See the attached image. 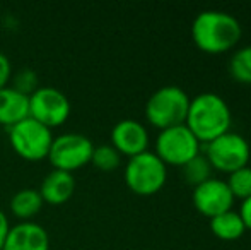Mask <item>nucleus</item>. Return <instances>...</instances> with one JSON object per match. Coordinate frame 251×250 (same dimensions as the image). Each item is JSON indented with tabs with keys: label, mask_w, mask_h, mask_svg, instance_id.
I'll return each mask as SVG.
<instances>
[{
	"label": "nucleus",
	"mask_w": 251,
	"mask_h": 250,
	"mask_svg": "<svg viewBox=\"0 0 251 250\" xmlns=\"http://www.w3.org/2000/svg\"><path fill=\"white\" fill-rule=\"evenodd\" d=\"M29 117V96L12 86L0 89V125L12 127Z\"/></svg>",
	"instance_id": "14"
},
{
	"label": "nucleus",
	"mask_w": 251,
	"mask_h": 250,
	"mask_svg": "<svg viewBox=\"0 0 251 250\" xmlns=\"http://www.w3.org/2000/svg\"><path fill=\"white\" fill-rule=\"evenodd\" d=\"M210 230L221 240H238L243 237L246 226L243 223L241 216H239L238 211L229 209L226 213H221L217 216L210 218Z\"/></svg>",
	"instance_id": "15"
},
{
	"label": "nucleus",
	"mask_w": 251,
	"mask_h": 250,
	"mask_svg": "<svg viewBox=\"0 0 251 250\" xmlns=\"http://www.w3.org/2000/svg\"><path fill=\"white\" fill-rule=\"evenodd\" d=\"M168 168L154 151H144L128 158L125 165V184L137 195H154L166 184Z\"/></svg>",
	"instance_id": "4"
},
{
	"label": "nucleus",
	"mask_w": 251,
	"mask_h": 250,
	"mask_svg": "<svg viewBox=\"0 0 251 250\" xmlns=\"http://www.w3.org/2000/svg\"><path fill=\"white\" fill-rule=\"evenodd\" d=\"M2 250H50V237L41 224L21 221L9 228Z\"/></svg>",
	"instance_id": "12"
},
{
	"label": "nucleus",
	"mask_w": 251,
	"mask_h": 250,
	"mask_svg": "<svg viewBox=\"0 0 251 250\" xmlns=\"http://www.w3.org/2000/svg\"><path fill=\"white\" fill-rule=\"evenodd\" d=\"M181 173L188 184H192L193 187L203 184L205 180L212 178V165L207 160L205 154L199 153L197 156H193L190 161H186L181 167Z\"/></svg>",
	"instance_id": "17"
},
{
	"label": "nucleus",
	"mask_w": 251,
	"mask_h": 250,
	"mask_svg": "<svg viewBox=\"0 0 251 250\" xmlns=\"http://www.w3.org/2000/svg\"><path fill=\"white\" fill-rule=\"evenodd\" d=\"M9 228H10L9 220H7L5 213L0 209V250H2V245H3V242H5L7 233H9Z\"/></svg>",
	"instance_id": "24"
},
{
	"label": "nucleus",
	"mask_w": 251,
	"mask_h": 250,
	"mask_svg": "<svg viewBox=\"0 0 251 250\" xmlns=\"http://www.w3.org/2000/svg\"><path fill=\"white\" fill-rule=\"evenodd\" d=\"M10 77H12V65H10V60L5 54L0 52V89L9 84Z\"/></svg>",
	"instance_id": "22"
},
{
	"label": "nucleus",
	"mask_w": 251,
	"mask_h": 250,
	"mask_svg": "<svg viewBox=\"0 0 251 250\" xmlns=\"http://www.w3.org/2000/svg\"><path fill=\"white\" fill-rule=\"evenodd\" d=\"M192 199L197 211H200L208 218H214L217 214L232 209V204H234V195L231 194L226 180L214 177L197 185L193 189Z\"/></svg>",
	"instance_id": "10"
},
{
	"label": "nucleus",
	"mask_w": 251,
	"mask_h": 250,
	"mask_svg": "<svg viewBox=\"0 0 251 250\" xmlns=\"http://www.w3.org/2000/svg\"><path fill=\"white\" fill-rule=\"evenodd\" d=\"M9 142L21 158L27 161H41L48 158L53 134L47 125L27 117L9 127Z\"/></svg>",
	"instance_id": "5"
},
{
	"label": "nucleus",
	"mask_w": 251,
	"mask_h": 250,
	"mask_svg": "<svg viewBox=\"0 0 251 250\" xmlns=\"http://www.w3.org/2000/svg\"><path fill=\"white\" fill-rule=\"evenodd\" d=\"M36 83H38L36 74H34L33 70H29V69H24L16 76V83H14L12 87L19 91V93L29 96V94H33L34 91L38 89Z\"/></svg>",
	"instance_id": "21"
},
{
	"label": "nucleus",
	"mask_w": 251,
	"mask_h": 250,
	"mask_svg": "<svg viewBox=\"0 0 251 250\" xmlns=\"http://www.w3.org/2000/svg\"><path fill=\"white\" fill-rule=\"evenodd\" d=\"M238 213H239V216H241L245 226L251 230V197H248V199L243 200V202H241V209H239Z\"/></svg>",
	"instance_id": "23"
},
{
	"label": "nucleus",
	"mask_w": 251,
	"mask_h": 250,
	"mask_svg": "<svg viewBox=\"0 0 251 250\" xmlns=\"http://www.w3.org/2000/svg\"><path fill=\"white\" fill-rule=\"evenodd\" d=\"M229 72L238 83L251 84V45L241 47L229 60Z\"/></svg>",
	"instance_id": "18"
},
{
	"label": "nucleus",
	"mask_w": 251,
	"mask_h": 250,
	"mask_svg": "<svg viewBox=\"0 0 251 250\" xmlns=\"http://www.w3.org/2000/svg\"><path fill=\"white\" fill-rule=\"evenodd\" d=\"M75 190V180L72 173H67L62 170H51L41 182L40 192L43 202H48L51 206H60L65 204Z\"/></svg>",
	"instance_id": "13"
},
{
	"label": "nucleus",
	"mask_w": 251,
	"mask_h": 250,
	"mask_svg": "<svg viewBox=\"0 0 251 250\" xmlns=\"http://www.w3.org/2000/svg\"><path fill=\"white\" fill-rule=\"evenodd\" d=\"M94 144L84 134L69 132L58 137H53V142L48 153L53 170H62L67 173L79 170L91 163Z\"/></svg>",
	"instance_id": "6"
},
{
	"label": "nucleus",
	"mask_w": 251,
	"mask_h": 250,
	"mask_svg": "<svg viewBox=\"0 0 251 250\" xmlns=\"http://www.w3.org/2000/svg\"><path fill=\"white\" fill-rule=\"evenodd\" d=\"M205 156L215 170L232 173L239 168L246 167L251 156L250 142L236 132H226L217 139L207 142Z\"/></svg>",
	"instance_id": "7"
},
{
	"label": "nucleus",
	"mask_w": 251,
	"mask_h": 250,
	"mask_svg": "<svg viewBox=\"0 0 251 250\" xmlns=\"http://www.w3.org/2000/svg\"><path fill=\"white\" fill-rule=\"evenodd\" d=\"M43 204V199L36 189H23L14 194L10 199V211L19 220L29 221L31 218L40 213Z\"/></svg>",
	"instance_id": "16"
},
{
	"label": "nucleus",
	"mask_w": 251,
	"mask_h": 250,
	"mask_svg": "<svg viewBox=\"0 0 251 250\" xmlns=\"http://www.w3.org/2000/svg\"><path fill=\"white\" fill-rule=\"evenodd\" d=\"M190 96L179 86H162L149 96L146 103V118L157 129L181 125L186 122Z\"/></svg>",
	"instance_id": "3"
},
{
	"label": "nucleus",
	"mask_w": 251,
	"mask_h": 250,
	"mask_svg": "<svg viewBox=\"0 0 251 250\" xmlns=\"http://www.w3.org/2000/svg\"><path fill=\"white\" fill-rule=\"evenodd\" d=\"M232 122L227 101L217 93H200L190 100L186 127L192 130L199 142H210L229 132Z\"/></svg>",
	"instance_id": "2"
},
{
	"label": "nucleus",
	"mask_w": 251,
	"mask_h": 250,
	"mask_svg": "<svg viewBox=\"0 0 251 250\" xmlns=\"http://www.w3.org/2000/svg\"><path fill=\"white\" fill-rule=\"evenodd\" d=\"M91 163L101 171H111L116 170L122 163V154L111 144H101V146H94Z\"/></svg>",
	"instance_id": "19"
},
{
	"label": "nucleus",
	"mask_w": 251,
	"mask_h": 250,
	"mask_svg": "<svg viewBox=\"0 0 251 250\" xmlns=\"http://www.w3.org/2000/svg\"><path fill=\"white\" fill-rule=\"evenodd\" d=\"M226 184H227L231 194L234 195V199L238 197V199L245 200L251 197V167L246 165V167L229 173V178L226 180Z\"/></svg>",
	"instance_id": "20"
},
{
	"label": "nucleus",
	"mask_w": 251,
	"mask_h": 250,
	"mask_svg": "<svg viewBox=\"0 0 251 250\" xmlns=\"http://www.w3.org/2000/svg\"><path fill=\"white\" fill-rule=\"evenodd\" d=\"M70 110L72 105L69 98L53 86H41L29 94V117L48 129L65 124Z\"/></svg>",
	"instance_id": "9"
},
{
	"label": "nucleus",
	"mask_w": 251,
	"mask_h": 250,
	"mask_svg": "<svg viewBox=\"0 0 251 250\" xmlns=\"http://www.w3.org/2000/svg\"><path fill=\"white\" fill-rule=\"evenodd\" d=\"M243 28L238 17L224 10H201L192 24V38L201 52L222 54L241 40Z\"/></svg>",
	"instance_id": "1"
},
{
	"label": "nucleus",
	"mask_w": 251,
	"mask_h": 250,
	"mask_svg": "<svg viewBox=\"0 0 251 250\" xmlns=\"http://www.w3.org/2000/svg\"><path fill=\"white\" fill-rule=\"evenodd\" d=\"M154 153L164 161V165L183 167L200 153V142L186 124L168 127L159 132Z\"/></svg>",
	"instance_id": "8"
},
{
	"label": "nucleus",
	"mask_w": 251,
	"mask_h": 250,
	"mask_svg": "<svg viewBox=\"0 0 251 250\" xmlns=\"http://www.w3.org/2000/svg\"><path fill=\"white\" fill-rule=\"evenodd\" d=\"M111 146L120 154L132 158L147 151L149 132L146 125L133 118H123L111 129Z\"/></svg>",
	"instance_id": "11"
}]
</instances>
